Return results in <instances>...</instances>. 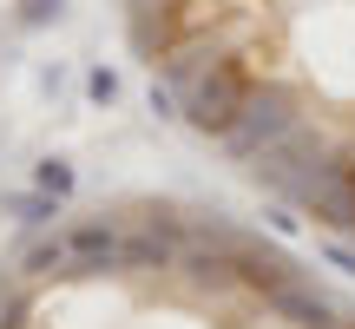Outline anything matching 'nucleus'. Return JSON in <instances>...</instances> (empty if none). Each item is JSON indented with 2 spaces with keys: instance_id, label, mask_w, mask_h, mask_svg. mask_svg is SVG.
Masks as SVG:
<instances>
[{
  "instance_id": "f3484780",
  "label": "nucleus",
  "mask_w": 355,
  "mask_h": 329,
  "mask_svg": "<svg viewBox=\"0 0 355 329\" xmlns=\"http://www.w3.org/2000/svg\"><path fill=\"white\" fill-rule=\"evenodd\" d=\"M13 7H20V13H13L20 26H53L66 13V0H13Z\"/></svg>"
},
{
  "instance_id": "f8f14e48",
  "label": "nucleus",
  "mask_w": 355,
  "mask_h": 329,
  "mask_svg": "<svg viewBox=\"0 0 355 329\" xmlns=\"http://www.w3.org/2000/svg\"><path fill=\"white\" fill-rule=\"evenodd\" d=\"M20 277H73V251L66 237H33L20 257Z\"/></svg>"
},
{
  "instance_id": "6e6552de",
  "label": "nucleus",
  "mask_w": 355,
  "mask_h": 329,
  "mask_svg": "<svg viewBox=\"0 0 355 329\" xmlns=\"http://www.w3.org/2000/svg\"><path fill=\"white\" fill-rule=\"evenodd\" d=\"M178 270H184L191 283H198V290H230V283H237V251H211V244H184V251H178Z\"/></svg>"
},
{
  "instance_id": "aec40b11",
  "label": "nucleus",
  "mask_w": 355,
  "mask_h": 329,
  "mask_svg": "<svg viewBox=\"0 0 355 329\" xmlns=\"http://www.w3.org/2000/svg\"><path fill=\"white\" fill-rule=\"evenodd\" d=\"M322 257H329L336 270H349V277H355V251H349V244H322Z\"/></svg>"
},
{
  "instance_id": "dca6fc26",
  "label": "nucleus",
  "mask_w": 355,
  "mask_h": 329,
  "mask_svg": "<svg viewBox=\"0 0 355 329\" xmlns=\"http://www.w3.org/2000/svg\"><path fill=\"white\" fill-rule=\"evenodd\" d=\"M26 317H33V303L13 290V277H0V329H26Z\"/></svg>"
},
{
  "instance_id": "4468645a",
  "label": "nucleus",
  "mask_w": 355,
  "mask_h": 329,
  "mask_svg": "<svg viewBox=\"0 0 355 329\" xmlns=\"http://www.w3.org/2000/svg\"><path fill=\"white\" fill-rule=\"evenodd\" d=\"M191 244H211V251H243V244H250V237H243V230L230 224L224 211H204L198 224H191Z\"/></svg>"
},
{
  "instance_id": "6ab92c4d",
  "label": "nucleus",
  "mask_w": 355,
  "mask_h": 329,
  "mask_svg": "<svg viewBox=\"0 0 355 329\" xmlns=\"http://www.w3.org/2000/svg\"><path fill=\"white\" fill-rule=\"evenodd\" d=\"M270 230H277V237H296V211H290V204H277V211H270Z\"/></svg>"
},
{
  "instance_id": "f03ea898",
  "label": "nucleus",
  "mask_w": 355,
  "mask_h": 329,
  "mask_svg": "<svg viewBox=\"0 0 355 329\" xmlns=\"http://www.w3.org/2000/svg\"><path fill=\"white\" fill-rule=\"evenodd\" d=\"M329 158H336V145H329V132H322V126H290L263 158H250V178L290 204V198H296V185H303L309 171H322Z\"/></svg>"
},
{
  "instance_id": "f257e3e1",
  "label": "nucleus",
  "mask_w": 355,
  "mask_h": 329,
  "mask_svg": "<svg viewBox=\"0 0 355 329\" xmlns=\"http://www.w3.org/2000/svg\"><path fill=\"white\" fill-rule=\"evenodd\" d=\"M290 126H303V99H296L283 79H250V99H243V112H237V126H230L224 152L237 158V164H250V158H263Z\"/></svg>"
},
{
  "instance_id": "423d86ee",
  "label": "nucleus",
  "mask_w": 355,
  "mask_h": 329,
  "mask_svg": "<svg viewBox=\"0 0 355 329\" xmlns=\"http://www.w3.org/2000/svg\"><path fill=\"white\" fill-rule=\"evenodd\" d=\"M237 283L277 296V290H290V283H303V277H296V257H283L277 244H257V237H250V244L237 251Z\"/></svg>"
},
{
  "instance_id": "9b49d317",
  "label": "nucleus",
  "mask_w": 355,
  "mask_h": 329,
  "mask_svg": "<svg viewBox=\"0 0 355 329\" xmlns=\"http://www.w3.org/2000/svg\"><path fill=\"white\" fill-rule=\"evenodd\" d=\"M0 211H7V217H20L26 230H46L53 217L66 211V204H60V198H46V191H0Z\"/></svg>"
},
{
  "instance_id": "2eb2a0df",
  "label": "nucleus",
  "mask_w": 355,
  "mask_h": 329,
  "mask_svg": "<svg viewBox=\"0 0 355 329\" xmlns=\"http://www.w3.org/2000/svg\"><path fill=\"white\" fill-rule=\"evenodd\" d=\"M33 191H46V198H73V164H66V158H40L33 164Z\"/></svg>"
},
{
  "instance_id": "1a4fd4ad",
  "label": "nucleus",
  "mask_w": 355,
  "mask_h": 329,
  "mask_svg": "<svg viewBox=\"0 0 355 329\" xmlns=\"http://www.w3.org/2000/svg\"><path fill=\"white\" fill-rule=\"evenodd\" d=\"M270 310H277V317H290L296 329H343L336 303H329V296H316V290H303V283L277 290V296H270Z\"/></svg>"
},
{
  "instance_id": "a211bd4d",
  "label": "nucleus",
  "mask_w": 355,
  "mask_h": 329,
  "mask_svg": "<svg viewBox=\"0 0 355 329\" xmlns=\"http://www.w3.org/2000/svg\"><path fill=\"white\" fill-rule=\"evenodd\" d=\"M86 99H92V106H112V99H119V73L92 66V73H86Z\"/></svg>"
},
{
  "instance_id": "39448f33",
  "label": "nucleus",
  "mask_w": 355,
  "mask_h": 329,
  "mask_svg": "<svg viewBox=\"0 0 355 329\" xmlns=\"http://www.w3.org/2000/svg\"><path fill=\"white\" fill-rule=\"evenodd\" d=\"M66 251H73V277L125 270V237L112 230V217H86V224H73V230H66Z\"/></svg>"
},
{
  "instance_id": "0eeeda50",
  "label": "nucleus",
  "mask_w": 355,
  "mask_h": 329,
  "mask_svg": "<svg viewBox=\"0 0 355 329\" xmlns=\"http://www.w3.org/2000/svg\"><path fill=\"white\" fill-rule=\"evenodd\" d=\"M132 47H139L152 66L178 47V13L165 7V0H132Z\"/></svg>"
},
{
  "instance_id": "9d476101",
  "label": "nucleus",
  "mask_w": 355,
  "mask_h": 329,
  "mask_svg": "<svg viewBox=\"0 0 355 329\" xmlns=\"http://www.w3.org/2000/svg\"><path fill=\"white\" fill-rule=\"evenodd\" d=\"M178 251L184 244L158 237V230H139V237H125V270H178Z\"/></svg>"
},
{
  "instance_id": "20e7f679",
  "label": "nucleus",
  "mask_w": 355,
  "mask_h": 329,
  "mask_svg": "<svg viewBox=\"0 0 355 329\" xmlns=\"http://www.w3.org/2000/svg\"><path fill=\"white\" fill-rule=\"evenodd\" d=\"M290 204L316 211V224H329V230H355V158L336 152L322 171H309L303 185H296Z\"/></svg>"
},
{
  "instance_id": "7ed1b4c3",
  "label": "nucleus",
  "mask_w": 355,
  "mask_h": 329,
  "mask_svg": "<svg viewBox=\"0 0 355 329\" xmlns=\"http://www.w3.org/2000/svg\"><path fill=\"white\" fill-rule=\"evenodd\" d=\"M243 99H250V79H243V66L224 53V60H217L198 86H184V119L204 132V139H230V126H237Z\"/></svg>"
},
{
  "instance_id": "ddd939ff",
  "label": "nucleus",
  "mask_w": 355,
  "mask_h": 329,
  "mask_svg": "<svg viewBox=\"0 0 355 329\" xmlns=\"http://www.w3.org/2000/svg\"><path fill=\"white\" fill-rule=\"evenodd\" d=\"M217 60H224V53H211V47H171L165 53V79H171V86H198Z\"/></svg>"
}]
</instances>
